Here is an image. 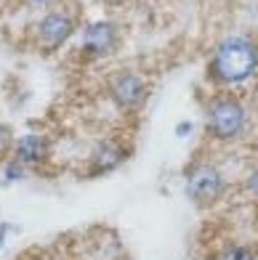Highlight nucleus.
Instances as JSON below:
<instances>
[{"mask_svg":"<svg viewBox=\"0 0 258 260\" xmlns=\"http://www.w3.org/2000/svg\"><path fill=\"white\" fill-rule=\"evenodd\" d=\"M14 141H16V136H14V130H11V125L0 122V165L11 157V151H14Z\"/></svg>","mask_w":258,"mask_h":260,"instance_id":"9b49d317","label":"nucleus"},{"mask_svg":"<svg viewBox=\"0 0 258 260\" xmlns=\"http://www.w3.org/2000/svg\"><path fill=\"white\" fill-rule=\"evenodd\" d=\"M0 173H3V181H6V183H21V181H27L30 168H24L19 159L8 157L3 165H0Z\"/></svg>","mask_w":258,"mask_h":260,"instance_id":"9d476101","label":"nucleus"},{"mask_svg":"<svg viewBox=\"0 0 258 260\" xmlns=\"http://www.w3.org/2000/svg\"><path fill=\"white\" fill-rule=\"evenodd\" d=\"M107 96L123 114H138L149 101V85L147 80L133 72V69H120L107 80Z\"/></svg>","mask_w":258,"mask_h":260,"instance_id":"423d86ee","label":"nucleus"},{"mask_svg":"<svg viewBox=\"0 0 258 260\" xmlns=\"http://www.w3.org/2000/svg\"><path fill=\"white\" fill-rule=\"evenodd\" d=\"M192 133H194V125L189 120H184V122L176 125V138H189Z\"/></svg>","mask_w":258,"mask_h":260,"instance_id":"4468645a","label":"nucleus"},{"mask_svg":"<svg viewBox=\"0 0 258 260\" xmlns=\"http://www.w3.org/2000/svg\"><path fill=\"white\" fill-rule=\"evenodd\" d=\"M16 231H19V229L14 226V223H6V220L0 223V247H6L8 236H11V234H16Z\"/></svg>","mask_w":258,"mask_h":260,"instance_id":"ddd939ff","label":"nucleus"},{"mask_svg":"<svg viewBox=\"0 0 258 260\" xmlns=\"http://www.w3.org/2000/svg\"><path fill=\"white\" fill-rule=\"evenodd\" d=\"M258 75V40L245 32H232L221 38L205 64V77L210 85L237 88Z\"/></svg>","mask_w":258,"mask_h":260,"instance_id":"f257e3e1","label":"nucleus"},{"mask_svg":"<svg viewBox=\"0 0 258 260\" xmlns=\"http://www.w3.org/2000/svg\"><path fill=\"white\" fill-rule=\"evenodd\" d=\"M226 188H229L226 175L213 162H194L184 173V194L200 210L218 205L226 197Z\"/></svg>","mask_w":258,"mask_h":260,"instance_id":"20e7f679","label":"nucleus"},{"mask_svg":"<svg viewBox=\"0 0 258 260\" xmlns=\"http://www.w3.org/2000/svg\"><path fill=\"white\" fill-rule=\"evenodd\" d=\"M53 154V144L48 136L43 133H24L14 141V151H11V157L19 159L24 168H40L51 159Z\"/></svg>","mask_w":258,"mask_h":260,"instance_id":"6e6552de","label":"nucleus"},{"mask_svg":"<svg viewBox=\"0 0 258 260\" xmlns=\"http://www.w3.org/2000/svg\"><path fill=\"white\" fill-rule=\"evenodd\" d=\"M104 6H109V8H120V6H125L128 0H101Z\"/></svg>","mask_w":258,"mask_h":260,"instance_id":"dca6fc26","label":"nucleus"},{"mask_svg":"<svg viewBox=\"0 0 258 260\" xmlns=\"http://www.w3.org/2000/svg\"><path fill=\"white\" fill-rule=\"evenodd\" d=\"M80 32V14L69 6H53L32 24V43L40 53H59Z\"/></svg>","mask_w":258,"mask_h":260,"instance_id":"7ed1b4c3","label":"nucleus"},{"mask_svg":"<svg viewBox=\"0 0 258 260\" xmlns=\"http://www.w3.org/2000/svg\"><path fill=\"white\" fill-rule=\"evenodd\" d=\"M216 260H258V255H255V250L250 244L232 242V244H226L224 250L216 255Z\"/></svg>","mask_w":258,"mask_h":260,"instance_id":"1a4fd4ad","label":"nucleus"},{"mask_svg":"<svg viewBox=\"0 0 258 260\" xmlns=\"http://www.w3.org/2000/svg\"><path fill=\"white\" fill-rule=\"evenodd\" d=\"M131 157V144L120 138H104L99 141L85 162V178H104L114 170H120Z\"/></svg>","mask_w":258,"mask_h":260,"instance_id":"0eeeda50","label":"nucleus"},{"mask_svg":"<svg viewBox=\"0 0 258 260\" xmlns=\"http://www.w3.org/2000/svg\"><path fill=\"white\" fill-rule=\"evenodd\" d=\"M30 6H35V8H53V6H59L62 0H27Z\"/></svg>","mask_w":258,"mask_h":260,"instance_id":"2eb2a0df","label":"nucleus"},{"mask_svg":"<svg viewBox=\"0 0 258 260\" xmlns=\"http://www.w3.org/2000/svg\"><path fill=\"white\" fill-rule=\"evenodd\" d=\"M123 45V29L114 19H91L80 27V58L83 61H104L112 58Z\"/></svg>","mask_w":258,"mask_h":260,"instance_id":"39448f33","label":"nucleus"},{"mask_svg":"<svg viewBox=\"0 0 258 260\" xmlns=\"http://www.w3.org/2000/svg\"><path fill=\"white\" fill-rule=\"evenodd\" d=\"M250 127L248 106L232 90H218L205 104V133L218 144H234Z\"/></svg>","mask_w":258,"mask_h":260,"instance_id":"f03ea898","label":"nucleus"},{"mask_svg":"<svg viewBox=\"0 0 258 260\" xmlns=\"http://www.w3.org/2000/svg\"><path fill=\"white\" fill-rule=\"evenodd\" d=\"M242 186H245V191H248L253 199H258V168L245 175V183Z\"/></svg>","mask_w":258,"mask_h":260,"instance_id":"f8f14e48","label":"nucleus"}]
</instances>
